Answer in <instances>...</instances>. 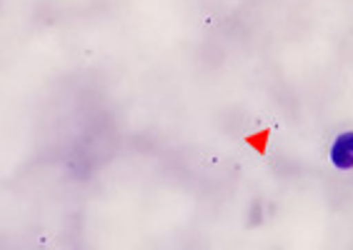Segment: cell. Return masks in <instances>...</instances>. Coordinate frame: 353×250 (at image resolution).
Instances as JSON below:
<instances>
[{
  "label": "cell",
  "mask_w": 353,
  "mask_h": 250,
  "mask_svg": "<svg viewBox=\"0 0 353 250\" xmlns=\"http://www.w3.org/2000/svg\"><path fill=\"white\" fill-rule=\"evenodd\" d=\"M331 163L339 170H351L353 168V130H346L336 136L331 145Z\"/></svg>",
  "instance_id": "obj_1"
}]
</instances>
